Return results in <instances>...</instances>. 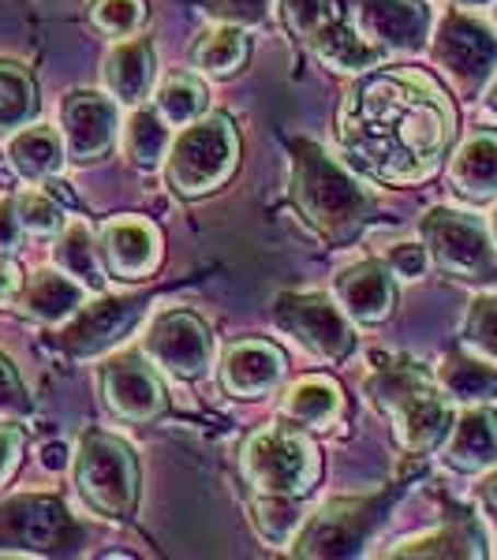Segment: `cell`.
<instances>
[{
  "label": "cell",
  "mask_w": 497,
  "mask_h": 560,
  "mask_svg": "<svg viewBox=\"0 0 497 560\" xmlns=\"http://www.w3.org/2000/svg\"><path fill=\"white\" fill-rule=\"evenodd\" d=\"M65 135L49 124H34V128H20L12 135V147H8V158H12L15 173L26 179H53L65 165Z\"/></svg>",
  "instance_id": "4316f807"
},
{
  "label": "cell",
  "mask_w": 497,
  "mask_h": 560,
  "mask_svg": "<svg viewBox=\"0 0 497 560\" xmlns=\"http://www.w3.org/2000/svg\"><path fill=\"white\" fill-rule=\"evenodd\" d=\"M206 105H210V90H206L203 79L195 75H169L158 90V113L169 120V128H187L198 116H206Z\"/></svg>",
  "instance_id": "1f68e13d"
},
{
  "label": "cell",
  "mask_w": 497,
  "mask_h": 560,
  "mask_svg": "<svg viewBox=\"0 0 497 560\" xmlns=\"http://www.w3.org/2000/svg\"><path fill=\"white\" fill-rule=\"evenodd\" d=\"M486 97H490V108L497 113V79H494V86H490V94H486Z\"/></svg>",
  "instance_id": "7dc6e473"
},
{
  "label": "cell",
  "mask_w": 497,
  "mask_h": 560,
  "mask_svg": "<svg viewBox=\"0 0 497 560\" xmlns=\"http://www.w3.org/2000/svg\"><path fill=\"white\" fill-rule=\"evenodd\" d=\"M53 258H57V266L65 269L79 280V284L94 288V292H102L105 288V261H102V247H97L94 232L86 229L83 221H71L65 229L57 232V247H53Z\"/></svg>",
  "instance_id": "83f0119b"
},
{
  "label": "cell",
  "mask_w": 497,
  "mask_h": 560,
  "mask_svg": "<svg viewBox=\"0 0 497 560\" xmlns=\"http://www.w3.org/2000/svg\"><path fill=\"white\" fill-rule=\"evenodd\" d=\"M105 86L108 94L120 105H142L153 90V79H158V52H153L150 38H124L108 49L105 57Z\"/></svg>",
  "instance_id": "44dd1931"
},
{
  "label": "cell",
  "mask_w": 497,
  "mask_h": 560,
  "mask_svg": "<svg viewBox=\"0 0 497 560\" xmlns=\"http://www.w3.org/2000/svg\"><path fill=\"white\" fill-rule=\"evenodd\" d=\"M217 23H236V26H255L269 15L274 0H198Z\"/></svg>",
  "instance_id": "ab89813d"
},
{
  "label": "cell",
  "mask_w": 497,
  "mask_h": 560,
  "mask_svg": "<svg viewBox=\"0 0 497 560\" xmlns=\"http://www.w3.org/2000/svg\"><path fill=\"white\" fill-rule=\"evenodd\" d=\"M142 351L169 377L192 382V377H203L213 366V332L192 311H169L150 325Z\"/></svg>",
  "instance_id": "8fae6325"
},
{
  "label": "cell",
  "mask_w": 497,
  "mask_h": 560,
  "mask_svg": "<svg viewBox=\"0 0 497 560\" xmlns=\"http://www.w3.org/2000/svg\"><path fill=\"white\" fill-rule=\"evenodd\" d=\"M281 411L303 430H330L337 427L340 411H345V393L333 377H300L285 393Z\"/></svg>",
  "instance_id": "d4e9b609"
},
{
  "label": "cell",
  "mask_w": 497,
  "mask_h": 560,
  "mask_svg": "<svg viewBox=\"0 0 497 560\" xmlns=\"http://www.w3.org/2000/svg\"><path fill=\"white\" fill-rule=\"evenodd\" d=\"M79 538L60 497L26 493L0 504V553H57Z\"/></svg>",
  "instance_id": "30bf717a"
},
{
  "label": "cell",
  "mask_w": 497,
  "mask_h": 560,
  "mask_svg": "<svg viewBox=\"0 0 497 560\" xmlns=\"http://www.w3.org/2000/svg\"><path fill=\"white\" fill-rule=\"evenodd\" d=\"M449 184L460 198L467 202H490L497 198V135L494 131H475L453 153L449 165Z\"/></svg>",
  "instance_id": "cb8c5ba5"
},
{
  "label": "cell",
  "mask_w": 497,
  "mask_h": 560,
  "mask_svg": "<svg viewBox=\"0 0 497 560\" xmlns=\"http://www.w3.org/2000/svg\"><path fill=\"white\" fill-rule=\"evenodd\" d=\"M281 12H285L288 31L307 42V34H311L314 26L337 12V0H281Z\"/></svg>",
  "instance_id": "8d00e7d4"
},
{
  "label": "cell",
  "mask_w": 497,
  "mask_h": 560,
  "mask_svg": "<svg viewBox=\"0 0 497 560\" xmlns=\"http://www.w3.org/2000/svg\"><path fill=\"white\" fill-rule=\"evenodd\" d=\"M38 113V86L31 71L12 60H0V135L26 128Z\"/></svg>",
  "instance_id": "f546056e"
},
{
  "label": "cell",
  "mask_w": 497,
  "mask_h": 560,
  "mask_svg": "<svg viewBox=\"0 0 497 560\" xmlns=\"http://www.w3.org/2000/svg\"><path fill=\"white\" fill-rule=\"evenodd\" d=\"M467 345L497 359V300H478L467 314Z\"/></svg>",
  "instance_id": "74e56055"
},
{
  "label": "cell",
  "mask_w": 497,
  "mask_h": 560,
  "mask_svg": "<svg viewBox=\"0 0 497 560\" xmlns=\"http://www.w3.org/2000/svg\"><path fill=\"white\" fill-rule=\"evenodd\" d=\"M333 300L359 325H382L396 306V273L390 261H356L333 277Z\"/></svg>",
  "instance_id": "e0dca14e"
},
{
  "label": "cell",
  "mask_w": 497,
  "mask_h": 560,
  "mask_svg": "<svg viewBox=\"0 0 497 560\" xmlns=\"http://www.w3.org/2000/svg\"><path fill=\"white\" fill-rule=\"evenodd\" d=\"M120 102L105 97L97 90H71L60 108L65 120V147L76 165H90L102 161L116 142V128H120Z\"/></svg>",
  "instance_id": "5bb4252c"
},
{
  "label": "cell",
  "mask_w": 497,
  "mask_h": 560,
  "mask_svg": "<svg viewBox=\"0 0 497 560\" xmlns=\"http://www.w3.org/2000/svg\"><path fill=\"white\" fill-rule=\"evenodd\" d=\"M300 497H281V493H258L251 501V523H255L258 538L266 546H292L296 535L303 527V512H300Z\"/></svg>",
  "instance_id": "4dcf8cb0"
},
{
  "label": "cell",
  "mask_w": 497,
  "mask_h": 560,
  "mask_svg": "<svg viewBox=\"0 0 497 560\" xmlns=\"http://www.w3.org/2000/svg\"><path fill=\"white\" fill-rule=\"evenodd\" d=\"M240 471L258 493L307 497L322 478V456L300 427H266L243 441Z\"/></svg>",
  "instance_id": "8992f818"
},
{
  "label": "cell",
  "mask_w": 497,
  "mask_h": 560,
  "mask_svg": "<svg viewBox=\"0 0 497 560\" xmlns=\"http://www.w3.org/2000/svg\"><path fill=\"white\" fill-rule=\"evenodd\" d=\"M288 153H292V165H288V198H292L300 221L319 240L333 243V247H345V243H351L370 224L374 198L319 142L292 139L288 142Z\"/></svg>",
  "instance_id": "7a4b0ae2"
},
{
  "label": "cell",
  "mask_w": 497,
  "mask_h": 560,
  "mask_svg": "<svg viewBox=\"0 0 497 560\" xmlns=\"http://www.w3.org/2000/svg\"><path fill=\"white\" fill-rule=\"evenodd\" d=\"M251 42L236 23H217L206 26L192 45V65L210 79H229L247 65Z\"/></svg>",
  "instance_id": "484cf974"
},
{
  "label": "cell",
  "mask_w": 497,
  "mask_h": 560,
  "mask_svg": "<svg viewBox=\"0 0 497 560\" xmlns=\"http://www.w3.org/2000/svg\"><path fill=\"white\" fill-rule=\"evenodd\" d=\"M76 490L102 520L124 523L139 509V459L128 441L105 430H86L76 448Z\"/></svg>",
  "instance_id": "277c9868"
},
{
  "label": "cell",
  "mask_w": 497,
  "mask_h": 560,
  "mask_svg": "<svg viewBox=\"0 0 497 560\" xmlns=\"http://www.w3.org/2000/svg\"><path fill=\"white\" fill-rule=\"evenodd\" d=\"M478 535L467 527H438L390 549V557H478Z\"/></svg>",
  "instance_id": "836d02e7"
},
{
  "label": "cell",
  "mask_w": 497,
  "mask_h": 560,
  "mask_svg": "<svg viewBox=\"0 0 497 560\" xmlns=\"http://www.w3.org/2000/svg\"><path fill=\"white\" fill-rule=\"evenodd\" d=\"M97 247L108 277L147 280L161 266V232L147 217H113L97 232Z\"/></svg>",
  "instance_id": "2e32d148"
},
{
  "label": "cell",
  "mask_w": 497,
  "mask_h": 560,
  "mask_svg": "<svg viewBox=\"0 0 497 560\" xmlns=\"http://www.w3.org/2000/svg\"><path fill=\"white\" fill-rule=\"evenodd\" d=\"M23 415H31V393L12 359L0 355V419H23Z\"/></svg>",
  "instance_id": "f35d334b"
},
{
  "label": "cell",
  "mask_w": 497,
  "mask_h": 560,
  "mask_svg": "<svg viewBox=\"0 0 497 560\" xmlns=\"http://www.w3.org/2000/svg\"><path fill=\"white\" fill-rule=\"evenodd\" d=\"M147 0H94L90 23L108 38H135L147 26Z\"/></svg>",
  "instance_id": "e575fe53"
},
{
  "label": "cell",
  "mask_w": 497,
  "mask_h": 560,
  "mask_svg": "<svg viewBox=\"0 0 497 560\" xmlns=\"http://www.w3.org/2000/svg\"><path fill=\"white\" fill-rule=\"evenodd\" d=\"M438 377H441V385H446V393L464 404H478L497 393V370L478 363V359H464V355L446 359Z\"/></svg>",
  "instance_id": "d6a6232c"
},
{
  "label": "cell",
  "mask_w": 497,
  "mask_h": 560,
  "mask_svg": "<svg viewBox=\"0 0 497 560\" xmlns=\"http://www.w3.org/2000/svg\"><path fill=\"white\" fill-rule=\"evenodd\" d=\"M285 351L269 340H240L224 351L221 388L236 400H262L285 382Z\"/></svg>",
  "instance_id": "d6986e66"
},
{
  "label": "cell",
  "mask_w": 497,
  "mask_h": 560,
  "mask_svg": "<svg viewBox=\"0 0 497 560\" xmlns=\"http://www.w3.org/2000/svg\"><path fill=\"white\" fill-rule=\"evenodd\" d=\"M274 322L285 337L322 363H345L356 351V322L322 292H285L274 303Z\"/></svg>",
  "instance_id": "52a82bcc"
},
{
  "label": "cell",
  "mask_w": 497,
  "mask_h": 560,
  "mask_svg": "<svg viewBox=\"0 0 497 560\" xmlns=\"http://www.w3.org/2000/svg\"><path fill=\"white\" fill-rule=\"evenodd\" d=\"M456 4H464V8H483V4H490V0H456Z\"/></svg>",
  "instance_id": "bcb514c9"
},
{
  "label": "cell",
  "mask_w": 497,
  "mask_h": 560,
  "mask_svg": "<svg viewBox=\"0 0 497 560\" xmlns=\"http://www.w3.org/2000/svg\"><path fill=\"white\" fill-rule=\"evenodd\" d=\"M385 261H390V269L396 277L419 280L430 266V250H427V243H396Z\"/></svg>",
  "instance_id": "60d3db41"
},
{
  "label": "cell",
  "mask_w": 497,
  "mask_h": 560,
  "mask_svg": "<svg viewBox=\"0 0 497 560\" xmlns=\"http://www.w3.org/2000/svg\"><path fill=\"white\" fill-rule=\"evenodd\" d=\"M356 26L385 57H412L430 38V12L423 0H356Z\"/></svg>",
  "instance_id": "9a60e30c"
},
{
  "label": "cell",
  "mask_w": 497,
  "mask_h": 560,
  "mask_svg": "<svg viewBox=\"0 0 497 560\" xmlns=\"http://www.w3.org/2000/svg\"><path fill=\"white\" fill-rule=\"evenodd\" d=\"M434 60L456 83V90L475 94L497 68V38L486 23L472 15H449L434 38Z\"/></svg>",
  "instance_id": "7c38bea8"
},
{
  "label": "cell",
  "mask_w": 497,
  "mask_h": 560,
  "mask_svg": "<svg viewBox=\"0 0 497 560\" xmlns=\"http://www.w3.org/2000/svg\"><path fill=\"white\" fill-rule=\"evenodd\" d=\"M240 165V135L229 116H198L173 139L165 158V179L180 198L221 191Z\"/></svg>",
  "instance_id": "5b68a950"
},
{
  "label": "cell",
  "mask_w": 497,
  "mask_h": 560,
  "mask_svg": "<svg viewBox=\"0 0 497 560\" xmlns=\"http://www.w3.org/2000/svg\"><path fill=\"white\" fill-rule=\"evenodd\" d=\"M23 284H26V277H23L20 261L0 255V306H12L15 300H20Z\"/></svg>",
  "instance_id": "7bdbcfd3"
},
{
  "label": "cell",
  "mask_w": 497,
  "mask_h": 560,
  "mask_svg": "<svg viewBox=\"0 0 497 560\" xmlns=\"http://www.w3.org/2000/svg\"><path fill=\"white\" fill-rule=\"evenodd\" d=\"M83 303H86V284H79L65 269H42V273H34L23 284L20 300H15V306H20L26 318L42 325L76 318V311Z\"/></svg>",
  "instance_id": "7402d4cb"
},
{
  "label": "cell",
  "mask_w": 497,
  "mask_h": 560,
  "mask_svg": "<svg viewBox=\"0 0 497 560\" xmlns=\"http://www.w3.org/2000/svg\"><path fill=\"white\" fill-rule=\"evenodd\" d=\"M446 464L464 475H478L497 464V411L494 408H472L460 415L446 441Z\"/></svg>",
  "instance_id": "603a6c76"
},
{
  "label": "cell",
  "mask_w": 497,
  "mask_h": 560,
  "mask_svg": "<svg viewBox=\"0 0 497 560\" xmlns=\"http://www.w3.org/2000/svg\"><path fill=\"white\" fill-rule=\"evenodd\" d=\"M20 456H23V430L0 422V486H4L8 478L15 475V467H20Z\"/></svg>",
  "instance_id": "b9f144b4"
},
{
  "label": "cell",
  "mask_w": 497,
  "mask_h": 560,
  "mask_svg": "<svg viewBox=\"0 0 497 560\" xmlns=\"http://www.w3.org/2000/svg\"><path fill=\"white\" fill-rule=\"evenodd\" d=\"M15 202V213H20V224L23 232L31 236H57L60 229L68 224L65 210H60L57 195H42V191H23Z\"/></svg>",
  "instance_id": "d590c367"
},
{
  "label": "cell",
  "mask_w": 497,
  "mask_h": 560,
  "mask_svg": "<svg viewBox=\"0 0 497 560\" xmlns=\"http://www.w3.org/2000/svg\"><path fill=\"white\" fill-rule=\"evenodd\" d=\"M23 236L20 213H15V202H0V255L15 250V243Z\"/></svg>",
  "instance_id": "ee69618b"
},
{
  "label": "cell",
  "mask_w": 497,
  "mask_h": 560,
  "mask_svg": "<svg viewBox=\"0 0 497 560\" xmlns=\"http://www.w3.org/2000/svg\"><path fill=\"white\" fill-rule=\"evenodd\" d=\"M102 396L108 404V411L124 422H153L161 419L169 408L165 385H161L158 370L142 355H116L102 366Z\"/></svg>",
  "instance_id": "4fadbf2b"
},
{
  "label": "cell",
  "mask_w": 497,
  "mask_h": 560,
  "mask_svg": "<svg viewBox=\"0 0 497 560\" xmlns=\"http://www.w3.org/2000/svg\"><path fill=\"white\" fill-rule=\"evenodd\" d=\"M423 243L430 250V261L441 273L456 277V280H494L497 277V258L486 236L483 221L456 210H430L419 224Z\"/></svg>",
  "instance_id": "ba28073f"
},
{
  "label": "cell",
  "mask_w": 497,
  "mask_h": 560,
  "mask_svg": "<svg viewBox=\"0 0 497 560\" xmlns=\"http://www.w3.org/2000/svg\"><path fill=\"white\" fill-rule=\"evenodd\" d=\"M307 45H311L314 57H319L325 68L340 71V75H367V71H374L385 60V52L340 12H333L330 20L314 26V31L307 34Z\"/></svg>",
  "instance_id": "ffe728a7"
},
{
  "label": "cell",
  "mask_w": 497,
  "mask_h": 560,
  "mask_svg": "<svg viewBox=\"0 0 497 560\" xmlns=\"http://www.w3.org/2000/svg\"><path fill=\"white\" fill-rule=\"evenodd\" d=\"M494 236H497V213H494Z\"/></svg>",
  "instance_id": "681fc988"
},
{
  "label": "cell",
  "mask_w": 497,
  "mask_h": 560,
  "mask_svg": "<svg viewBox=\"0 0 497 560\" xmlns=\"http://www.w3.org/2000/svg\"><path fill=\"white\" fill-rule=\"evenodd\" d=\"M42 464L49 467V471H65V467H68V448L65 445H45L42 448Z\"/></svg>",
  "instance_id": "f6af8a7d"
},
{
  "label": "cell",
  "mask_w": 497,
  "mask_h": 560,
  "mask_svg": "<svg viewBox=\"0 0 497 560\" xmlns=\"http://www.w3.org/2000/svg\"><path fill=\"white\" fill-rule=\"evenodd\" d=\"M453 124L449 97L423 71H367L340 102L337 139L356 173L404 187L438 173Z\"/></svg>",
  "instance_id": "6da1fadb"
},
{
  "label": "cell",
  "mask_w": 497,
  "mask_h": 560,
  "mask_svg": "<svg viewBox=\"0 0 497 560\" xmlns=\"http://www.w3.org/2000/svg\"><path fill=\"white\" fill-rule=\"evenodd\" d=\"M378 411L393 419V433L408 453H434L453 430L449 400L430 385V377L412 363L382 366L367 382Z\"/></svg>",
  "instance_id": "3957f363"
},
{
  "label": "cell",
  "mask_w": 497,
  "mask_h": 560,
  "mask_svg": "<svg viewBox=\"0 0 497 560\" xmlns=\"http://www.w3.org/2000/svg\"><path fill=\"white\" fill-rule=\"evenodd\" d=\"M142 314V300H116V295H102L97 303H83L76 311V322L60 332V348L79 359L102 355L124 340V332L135 329Z\"/></svg>",
  "instance_id": "ac0fdd59"
},
{
  "label": "cell",
  "mask_w": 497,
  "mask_h": 560,
  "mask_svg": "<svg viewBox=\"0 0 497 560\" xmlns=\"http://www.w3.org/2000/svg\"><path fill=\"white\" fill-rule=\"evenodd\" d=\"M490 501H494V509H497V482L490 486Z\"/></svg>",
  "instance_id": "c3c4849f"
},
{
  "label": "cell",
  "mask_w": 497,
  "mask_h": 560,
  "mask_svg": "<svg viewBox=\"0 0 497 560\" xmlns=\"http://www.w3.org/2000/svg\"><path fill=\"white\" fill-rule=\"evenodd\" d=\"M124 158L131 161L142 173H153L158 165H165L169 147H173V135H169V120L158 108H135L128 128H124Z\"/></svg>",
  "instance_id": "f1b7e54d"
},
{
  "label": "cell",
  "mask_w": 497,
  "mask_h": 560,
  "mask_svg": "<svg viewBox=\"0 0 497 560\" xmlns=\"http://www.w3.org/2000/svg\"><path fill=\"white\" fill-rule=\"evenodd\" d=\"M390 509V497L370 493V497H340L330 501L319 516L303 523V535H296L292 549L300 557H351L370 538L378 520Z\"/></svg>",
  "instance_id": "9c48e42d"
}]
</instances>
